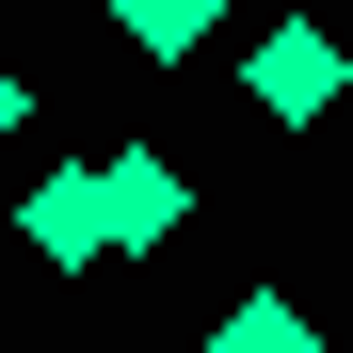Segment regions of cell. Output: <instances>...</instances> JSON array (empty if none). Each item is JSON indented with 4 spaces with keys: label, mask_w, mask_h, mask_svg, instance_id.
<instances>
[{
    "label": "cell",
    "mask_w": 353,
    "mask_h": 353,
    "mask_svg": "<svg viewBox=\"0 0 353 353\" xmlns=\"http://www.w3.org/2000/svg\"><path fill=\"white\" fill-rule=\"evenodd\" d=\"M241 97H257V129H321V112L353 97V48H337L321 17H273V32L241 48Z\"/></svg>",
    "instance_id": "cell-1"
},
{
    "label": "cell",
    "mask_w": 353,
    "mask_h": 353,
    "mask_svg": "<svg viewBox=\"0 0 353 353\" xmlns=\"http://www.w3.org/2000/svg\"><path fill=\"white\" fill-rule=\"evenodd\" d=\"M97 209H112V257H161L176 225H193V176L145 161V145H112V161H97Z\"/></svg>",
    "instance_id": "cell-2"
},
{
    "label": "cell",
    "mask_w": 353,
    "mask_h": 353,
    "mask_svg": "<svg viewBox=\"0 0 353 353\" xmlns=\"http://www.w3.org/2000/svg\"><path fill=\"white\" fill-rule=\"evenodd\" d=\"M17 241H32L48 273H97V257H112V209H97V161H81V176H32V193H17Z\"/></svg>",
    "instance_id": "cell-3"
},
{
    "label": "cell",
    "mask_w": 353,
    "mask_h": 353,
    "mask_svg": "<svg viewBox=\"0 0 353 353\" xmlns=\"http://www.w3.org/2000/svg\"><path fill=\"white\" fill-rule=\"evenodd\" d=\"M209 353H337V337H321L305 305H289V289H241V305L209 321Z\"/></svg>",
    "instance_id": "cell-4"
},
{
    "label": "cell",
    "mask_w": 353,
    "mask_h": 353,
    "mask_svg": "<svg viewBox=\"0 0 353 353\" xmlns=\"http://www.w3.org/2000/svg\"><path fill=\"white\" fill-rule=\"evenodd\" d=\"M112 32H129L145 65H193V48L225 32V0H112Z\"/></svg>",
    "instance_id": "cell-5"
},
{
    "label": "cell",
    "mask_w": 353,
    "mask_h": 353,
    "mask_svg": "<svg viewBox=\"0 0 353 353\" xmlns=\"http://www.w3.org/2000/svg\"><path fill=\"white\" fill-rule=\"evenodd\" d=\"M17 112H32V81H17V48H0V145H17Z\"/></svg>",
    "instance_id": "cell-6"
}]
</instances>
